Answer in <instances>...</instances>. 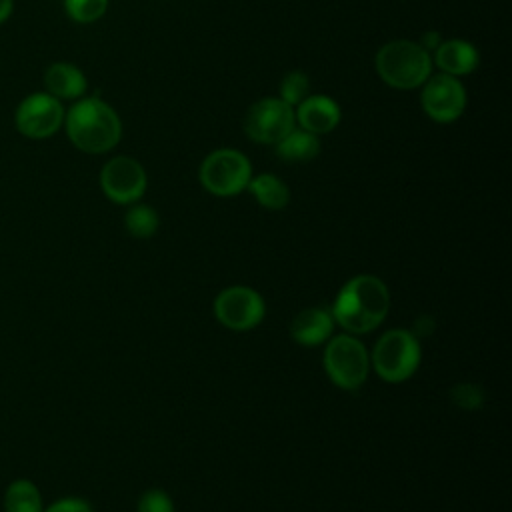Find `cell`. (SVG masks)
<instances>
[{"label":"cell","mask_w":512,"mask_h":512,"mask_svg":"<svg viewBox=\"0 0 512 512\" xmlns=\"http://www.w3.org/2000/svg\"><path fill=\"white\" fill-rule=\"evenodd\" d=\"M388 306L386 284L376 276L360 274L344 284L332 306V316L344 330L362 334L374 330L386 318Z\"/></svg>","instance_id":"obj_1"},{"label":"cell","mask_w":512,"mask_h":512,"mask_svg":"<svg viewBox=\"0 0 512 512\" xmlns=\"http://www.w3.org/2000/svg\"><path fill=\"white\" fill-rule=\"evenodd\" d=\"M64 122L72 144L88 154L112 150L122 136L118 114L100 98H84L76 102L68 110Z\"/></svg>","instance_id":"obj_2"},{"label":"cell","mask_w":512,"mask_h":512,"mask_svg":"<svg viewBox=\"0 0 512 512\" xmlns=\"http://www.w3.org/2000/svg\"><path fill=\"white\" fill-rule=\"evenodd\" d=\"M376 72L388 86L412 90L430 78L432 58L418 42L392 40L378 50Z\"/></svg>","instance_id":"obj_3"},{"label":"cell","mask_w":512,"mask_h":512,"mask_svg":"<svg viewBox=\"0 0 512 512\" xmlns=\"http://www.w3.org/2000/svg\"><path fill=\"white\" fill-rule=\"evenodd\" d=\"M252 168L248 158L232 148H220L208 154L200 166L202 186L216 196H234L248 188Z\"/></svg>","instance_id":"obj_4"},{"label":"cell","mask_w":512,"mask_h":512,"mask_svg":"<svg viewBox=\"0 0 512 512\" xmlns=\"http://www.w3.org/2000/svg\"><path fill=\"white\" fill-rule=\"evenodd\" d=\"M372 362L380 378L388 382H402L418 368V340L408 330H390L376 342Z\"/></svg>","instance_id":"obj_5"},{"label":"cell","mask_w":512,"mask_h":512,"mask_svg":"<svg viewBox=\"0 0 512 512\" xmlns=\"http://www.w3.org/2000/svg\"><path fill=\"white\" fill-rule=\"evenodd\" d=\"M324 366L334 384L346 390L358 388L368 376V352L360 340L348 334L334 336L324 352Z\"/></svg>","instance_id":"obj_6"},{"label":"cell","mask_w":512,"mask_h":512,"mask_svg":"<svg viewBox=\"0 0 512 512\" xmlns=\"http://www.w3.org/2000/svg\"><path fill=\"white\" fill-rule=\"evenodd\" d=\"M294 108L282 98H262L244 116V132L260 144H276L294 130Z\"/></svg>","instance_id":"obj_7"},{"label":"cell","mask_w":512,"mask_h":512,"mask_svg":"<svg viewBox=\"0 0 512 512\" xmlns=\"http://www.w3.org/2000/svg\"><path fill=\"white\" fill-rule=\"evenodd\" d=\"M62 122V104L48 92H34L16 108V128L28 138H48L62 126Z\"/></svg>","instance_id":"obj_8"},{"label":"cell","mask_w":512,"mask_h":512,"mask_svg":"<svg viewBox=\"0 0 512 512\" xmlns=\"http://www.w3.org/2000/svg\"><path fill=\"white\" fill-rule=\"evenodd\" d=\"M420 102L432 120L454 122L466 108V90L456 76L438 74L424 82Z\"/></svg>","instance_id":"obj_9"},{"label":"cell","mask_w":512,"mask_h":512,"mask_svg":"<svg viewBox=\"0 0 512 512\" xmlns=\"http://www.w3.org/2000/svg\"><path fill=\"white\" fill-rule=\"evenodd\" d=\"M146 182V170L130 156H116L108 160L100 172L104 194L118 204L138 200L146 190Z\"/></svg>","instance_id":"obj_10"},{"label":"cell","mask_w":512,"mask_h":512,"mask_svg":"<svg viewBox=\"0 0 512 512\" xmlns=\"http://www.w3.org/2000/svg\"><path fill=\"white\" fill-rule=\"evenodd\" d=\"M216 318L230 330L254 328L264 316V302L258 292L246 286H232L218 294L214 302Z\"/></svg>","instance_id":"obj_11"},{"label":"cell","mask_w":512,"mask_h":512,"mask_svg":"<svg viewBox=\"0 0 512 512\" xmlns=\"http://www.w3.org/2000/svg\"><path fill=\"white\" fill-rule=\"evenodd\" d=\"M296 122L302 130L312 134H328L332 132L340 122V106L322 94L304 98L298 108L294 110Z\"/></svg>","instance_id":"obj_12"},{"label":"cell","mask_w":512,"mask_h":512,"mask_svg":"<svg viewBox=\"0 0 512 512\" xmlns=\"http://www.w3.org/2000/svg\"><path fill=\"white\" fill-rule=\"evenodd\" d=\"M334 326V316L326 308H308L294 316L290 324V334L298 344L316 346L324 342Z\"/></svg>","instance_id":"obj_13"},{"label":"cell","mask_w":512,"mask_h":512,"mask_svg":"<svg viewBox=\"0 0 512 512\" xmlns=\"http://www.w3.org/2000/svg\"><path fill=\"white\" fill-rule=\"evenodd\" d=\"M434 60L444 74L464 76L476 70L480 56L478 50L466 40H446L438 44Z\"/></svg>","instance_id":"obj_14"},{"label":"cell","mask_w":512,"mask_h":512,"mask_svg":"<svg viewBox=\"0 0 512 512\" xmlns=\"http://www.w3.org/2000/svg\"><path fill=\"white\" fill-rule=\"evenodd\" d=\"M44 84L48 88V94H52L54 98L74 100L86 92V76L70 62L50 64L44 74Z\"/></svg>","instance_id":"obj_15"},{"label":"cell","mask_w":512,"mask_h":512,"mask_svg":"<svg viewBox=\"0 0 512 512\" xmlns=\"http://www.w3.org/2000/svg\"><path fill=\"white\" fill-rule=\"evenodd\" d=\"M318 152V136L306 130H290L280 142H276V154L286 162H308Z\"/></svg>","instance_id":"obj_16"},{"label":"cell","mask_w":512,"mask_h":512,"mask_svg":"<svg viewBox=\"0 0 512 512\" xmlns=\"http://www.w3.org/2000/svg\"><path fill=\"white\" fill-rule=\"evenodd\" d=\"M248 190L264 208L270 210H280L290 200L288 186L274 174H258L256 178H250Z\"/></svg>","instance_id":"obj_17"},{"label":"cell","mask_w":512,"mask_h":512,"mask_svg":"<svg viewBox=\"0 0 512 512\" xmlns=\"http://www.w3.org/2000/svg\"><path fill=\"white\" fill-rule=\"evenodd\" d=\"M4 512H42L38 488L28 480H16L4 496Z\"/></svg>","instance_id":"obj_18"},{"label":"cell","mask_w":512,"mask_h":512,"mask_svg":"<svg viewBox=\"0 0 512 512\" xmlns=\"http://www.w3.org/2000/svg\"><path fill=\"white\" fill-rule=\"evenodd\" d=\"M126 228L136 238H148L158 228V214L150 206H134L126 214Z\"/></svg>","instance_id":"obj_19"},{"label":"cell","mask_w":512,"mask_h":512,"mask_svg":"<svg viewBox=\"0 0 512 512\" xmlns=\"http://www.w3.org/2000/svg\"><path fill=\"white\" fill-rule=\"evenodd\" d=\"M64 8L72 20L88 24L104 16L108 0H64Z\"/></svg>","instance_id":"obj_20"},{"label":"cell","mask_w":512,"mask_h":512,"mask_svg":"<svg viewBox=\"0 0 512 512\" xmlns=\"http://www.w3.org/2000/svg\"><path fill=\"white\" fill-rule=\"evenodd\" d=\"M308 96H310V82L304 72L296 70V72H290L284 76V80L280 84V98L286 104L298 106Z\"/></svg>","instance_id":"obj_21"},{"label":"cell","mask_w":512,"mask_h":512,"mask_svg":"<svg viewBox=\"0 0 512 512\" xmlns=\"http://www.w3.org/2000/svg\"><path fill=\"white\" fill-rule=\"evenodd\" d=\"M138 512H174V506L162 490H148L138 502Z\"/></svg>","instance_id":"obj_22"},{"label":"cell","mask_w":512,"mask_h":512,"mask_svg":"<svg viewBox=\"0 0 512 512\" xmlns=\"http://www.w3.org/2000/svg\"><path fill=\"white\" fill-rule=\"evenodd\" d=\"M452 400L460 406V408H468L474 410L482 404V390L472 386V384H460L452 390Z\"/></svg>","instance_id":"obj_23"},{"label":"cell","mask_w":512,"mask_h":512,"mask_svg":"<svg viewBox=\"0 0 512 512\" xmlns=\"http://www.w3.org/2000/svg\"><path fill=\"white\" fill-rule=\"evenodd\" d=\"M46 512H92L90 504L80 498H64L54 502Z\"/></svg>","instance_id":"obj_24"},{"label":"cell","mask_w":512,"mask_h":512,"mask_svg":"<svg viewBox=\"0 0 512 512\" xmlns=\"http://www.w3.org/2000/svg\"><path fill=\"white\" fill-rule=\"evenodd\" d=\"M438 44H440V38H438V34L436 32H428L424 38H422V42H420V46L422 48H426V50H430V48H438Z\"/></svg>","instance_id":"obj_25"},{"label":"cell","mask_w":512,"mask_h":512,"mask_svg":"<svg viewBox=\"0 0 512 512\" xmlns=\"http://www.w3.org/2000/svg\"><path fill=\"white\" fill-rule=\"evenodd\" d=\"M12 14V0H0V22Z\"/></svg>","instance_id":"obj_26"}]
</instances>
